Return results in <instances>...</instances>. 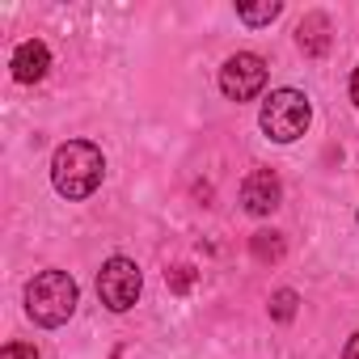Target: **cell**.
Here are the masks:
<instances>
[{"instance_id":"obj_10","label":"cell","mask_w":359,"mask_h":359,"mask_svg":"<svg viewBox=\"0 0 359 359\" xmlns=\"http://www.w3.org/2000/svg\"><path fill=\"white\" fill-rule=\"evenodd\" d=\"M250 250H254L258 262H279V258H283V237H279V233H254Z\"/></svg>"},{"instance_id":"obj_8","label":"cell","mask_w":359,"mask_h":359,"mask_svg":"<svg viewBox=\"0 0 359 359\" xmlns=\"http://www.w3.org/2000/svg\"><path fill=\"white\" fill-rule=\"evenodd\" d=\"M296 47L304 51V55H325L330 51V18L325 13H309L300 26H296Z\"/></svg>"},{"instance_id":"obj_14","label":"cell","mask_w":359,"mask_h":359,"mask_svg":"<svg viewBox=\"0 0 359 359\" xmlns=\"http://www.w3.org/2000/svg\"><path fill=\"white\" fill-rule=\"evenodd\" d=\"M342 359H359V334H351V338H346V346H342Z\"/></svg>"},{"instance_id":"obj_7","label":"cell","mask_w":359,"mask_h":359,"mask_svg":"<svg viewBox=\"0 0 359 359\" xmlns=\"http://www.w3.org/2000/svg\"><path fill=\"white\" fill-rule=\"evenodd\" d=\"M47 68H51V51H47V43L30 39V43H22V47L13 51V76H18L22 85L43 81V76H47Z\"/></svg>"},{"instance_id":"obj_9","label":"cell","mask_w":359,"mask_h":359,"mask_svg":"<svg viewBox=\"0 0 359 359\" xmlns=\"http://www.w3.org/2000/svg\"><path fill=\"white\" fill-rule=\"evenodd\" d=\"M279 13H283L279 0H262V5H237V18H241L245 26H271Z\"/></svg>"},{"instance_id":"obj_4","label":"cell","mask_w":359,"mask_h":359,"mask_svg":"<svg viewBox=\"0 0 359 359\" xmlns=\"http://www.w3.org/2000/svg\"><path fill=\"white\" fill-rule=\"evenodd\" d=\"M140 287H144V279H140V266L131 258H110L97 271V296L110 313H127L140 300Z\"/></svg>"},{"instance_id":"obj_12","label":"cell","mask_w":359,"mask_h":359,"mask_svg":"<svg viewBox=\"0 0 359 359\" xmlns=\"http://www.w3.org/2000/svg\"><path fill=\"white\" fill-rule=\"evenodd\" d=\"M191 283H195V266H173L169 271V287L173 292H191Z\"/></svg>"},{"instance_id":"obj_5","label":"cell","mask_w":359,"mask_h":359,"mask_svg":"<svg viewBox=\"0 0 359 359\" xmlns=\"http://www.w3.org/2000/svg\"><path fill=\"white\" fill-rule=\"evenodd\" d=\"M262 85H266V64H262V55L237 51L233 60H224V68H220V89H224L229 102H250V97L262 93Z\"/></svg>"},{"instance_id":"obj_13","label":"cell","mask_w":359,"mask_h":359,"mask_svg":"<svg viewBox=\"0 0 359 359\" xmlns=\"http://www.w3.org/2000/svg\"><path fill=\"white\" fill-rule=\"evenodd\" d=\"M0 359H39V351L30 342H9L5 351H0Z\"/></svg>"},{"instance_id":"obj_6","label":"cell","mask_w":359,"mask_h":359,"mask_svg":"<svg viewBox=\"0 0 359 359\" xmlns=\"http://www.w3.org/2000/svg\"><path fill=\"white\" fill-rule=\"evenodd\" d=\"M241 203L250 216H271L279 203H283V182H279V173L275 169H254L245 177V187H241Z\"/></svg>"},{"instance_id":"obj_11","label":"cell","mask_w":359,"mask_h":359,"mask_svg":"<svg viewBox=\"0 0 359 359\" xmlns=\"http://www.w3.org/2000/svg\"><path fill=\"white\" fill-rule=\"evenodd\" d=\"M296 304H300V296H296L292 287H279V292L271 296V317H275V321H292V317H296Z\"/></svg>"},{"instance_id":"obj_2","label":"cell","mask_w":359,"mask_h":359,"mask_svg":"<svg viewBox=\"0 0 359 359\" xmlns=\"http://www.w3.org/2000/svg\"><path fill=\"white\" fill-rule=\"evenodd\" d=\"M76 300H81V292H76V279L68 271H43L26 287V313L47 330L64 325L76 313Z\"/></svg>"},{"instance_id":"obj_3","label":"cell","mask_w":359,"mask_h":359,"mask_svg":"<svg viewBox=\"0 0 359 359\" xmlns=\"http://www.w3.org/2000/svg\"><path fill=\"white\" fill-rule=\"evenodd\" d=\"M309 118H313V106H309V97H304L300 89H275V93L262 102V114H258L262 131H266L275 144L300 140L304 127H309Z\"/></svg>"},{"instance_id":"obj_15","label":"cell","mask_w":359,"mask_h":359,"mask_svg":"<svg viewBox=\"0 0 359 359\" xmlns=\"http://www.w3.org/2000/svg\"><path fill=\"white\" fill-rule=\"evenodd\" d=\"M351 102L359 106V68H355V76H351Z\"/></svg>"},{"instance_id":"obj_1","label":"cell","mask_w":359,"mask_h":359,"mask_svg":"<svg viewBox=\"0 0 359 359\" xmlns=\"http://www.w3.org/2000/svg\"><path fill=\"white\" fill-rule=\"evenodd\" d=\"M102 173H106V156L89 140H68L51 156V182L64 199H89L102 187Z\"/></svg>"}]
</instances>
